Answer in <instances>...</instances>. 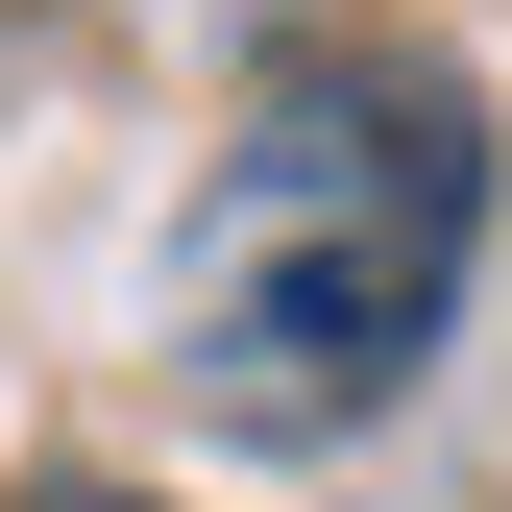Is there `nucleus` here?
I'll list each match as a JSON object with an SVG mask.
<instances>
[{"label":"nucleus","mask_w":512,"mask_h":512,"mask_svg":"<svg viewBox=\"0 0 512 512\" xmlns=\"http://www.w3.org/2000/svg\"><path fill=\"white\" fill-rule=\"evenodd\" d=\"M488 293V98L439 49H293L171 220V391L244 464H342Z\"/></svg>","instance_id":"f257e3e1"},{"label":"nucleus","mask_w":512,"mask_h":512,"mask_svg":"<svg viewBox=\"0 0 512 512\" xmlns=\"http://www.w3.org/2000/svg\"><path fill=\"white\" fill-rule=\"evenodd\" d=\"M0 512H171V488H98V464H25Z\"/></svg>","instance_id":"f03ea898"}]
</instances>
